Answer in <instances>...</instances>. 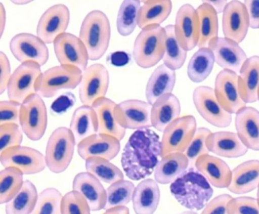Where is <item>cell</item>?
Instances as JSON below:
<instances>
[{
  "mask_svg": "<svg viewBox=\"0 0 259 214\" xmlns=\"http://www.w3.org/2000/svg\"><path fill=\"white\" fill-rule=\"evenodd\" d=\"M162 158L160 137L150 129L132 134L122 151L121 164L125 175L133 181L149 177Z\"/></svg>",
  "mask_w": 259,
  "mask_h": 214,
  "instance_id": "cell-1",
  "label": "cell"
},
{
  "mask_svg": "<svg viewBox=\"0 0 259 214\" xmlns=\"http://www.w3.org/2000/svg\"><path fill=\"white\" fill-rule=\"evenodd\" d=\"M170 192L182 206L193 211L205 207L213 190L201 173L190 168L171 183Z\"/></svg>",
  "mask_w": 259,
  "mask_h": 214,
  "instance_id": "cell-2",
  "label": "cell"
},
{
  "mask_svg": "<svg viewBox=\"0 0 259 214\" xmlns=\"http://www.w3.org/2000/svg\"><path fill=\"white\" fill-rule=\"evenodd\" d=\"M111 37L110 20L104 12L94 10L83 20L79 38L84 44L89 60L101 59L108 50Z\"/></svg>",
  "mask_w": 259,
  "mask_h": 214,
  "instance_id": "cell-3",
  "label": "cell"
},
{
  "mask_svg": "<svg viewBox=\"0 0 259 214\" xmlns=\"http://www.w3.org/2000/svg\"><path fill=\"white\" fill-rule=\"evenodd\" d=\"M166 39V30L160 25L142 29L133 47V58L136 63L145 69L157 65L164 56Z\"/></svg>",
  "mask_w": 259,
  "mask_h": 214,
  "instance_id": "cell-4",
  "label": "cell"
},
{
  "mask_svg": "<svg viewBox=\"0 0 259 214\" xmlns=\"http://www.w3.org/2000/svg\"><path fill=\"white\" fill-rule=\"evenodd\" d=\"M75 144L76 142L70 129L66 127L55 129L47 144V167L57 174L66 171L73 158Z\"/></svg>",
  "mask_w": 259,
  "mask_h": 214,
  "instance_id": "cell-5",
  "label": "cell"
},
{
  "mask_svg": "<svg viewBox=\"0 0 259 214\" xmlns=\"http://www.w3.org/2000/svg\"><path fill=\"white\" fill-rule=\"evenodd\" d=\"M83 71L71 65H60L46 70L36 83V93L51 98L61 90L75 89L79 86Z\"/></svg>",
  "mask_w": 259,
  "mask_h": 214,
  "instance_id": "cell-6",
  "label": "cell"
},
{
  "mask_svg": "<svg viewBox=\"0 0 259 214\" xmlns=\"http://www.w3.org/2000/svg\"><path fill=\"white\" fill-rule=\"evenodd\" d=\"M48 109L42 97L37 94L28 97L21 105V129L33 141L41 139L48 127Z\"/></svg>",
  "mask_w": 259,
  "mask_h": 214,
  "instance_id": "cell-7",
  "label": "cell"
},
{
  "mask_svg": "<svg viewBox=\"0 0 259 214\" xmlns=\"http://www.w3.org/2000/svg\"><path fill=\"white\" fill-rule=\"evenodd\" d=\"M193 115L180 117L169 124L161 139L162 157L172 153H185L197 131Z\"/></svg>",
  "mask_w": 259,
  "mask_h": 214,
  "instance_id": "cell-8",
  "label": "cell"
},
{
  "mask_svg": "<svg viewBox=\"0 0 259 214\" xmlns=\"http://www.w3.org/2000/svg\"><path fill=\"white\" fill-rule=\"evenodd\" d=\"M193 102L198 113L212 125L227 127L232 122V114L222 107L215 94L214 90L207 86L195 88Z\"/></svg>",
  "mask_w": 259,
  "mask_h": 214,
  "instance_id": "cell-9",
  "label": "cell"
},
{
  "mask_svg": "<svg viewBox=\"0 0 259 214\" xmlns=\"http://www.w3.org/2000/svg\"><path fill=\"white\" fill-rule=\"evenodd\" d=\"M110 84V74L102 64L96 63L83 71L79 84V98L86 106H93L100 99L106 97Z\"/></svg>",
  "mask_w": 259,
  "mask_h": 214,
  "instance_id": "cell-10",
  "label": "cell"
},
{
  "mask_svg": "<svg viewBox=\"0 0 259 214\" xmlns=\"http://www.w3.org/2000/svg\"><path fill=\"white\" fill-rule=\"evenodd\" d=\"M42 74L41 67L34 62L22 63L12 74L7 87L10 100L24 103L36 93V83Z\"/></svg>",
  "mask_w": 259,
  "mask_h": 214,
  "instance_id": "cell-11",
  "label": "cell"
},
{
  "mask_svg": "<svg viewBox=\"0 0 259 214\" xmlns=\"http://www.w3.org/2000/svg\"><path fill=\"white\" fill-rule=\"evenodd\" d=\"M0 162L5 168L13 167L24 175H33L43 172L47 167L43 153L31 147H12L0 153Z\"/></svg>",
  "mask_w": 259,
  "mask_h": 214,
  "instance_id": "cell-12",
  "label": "cell"
},
{
  "mask_svg": "<svg viewBox=\"0 0 259 214\" xmlns=\"http://www.w3.org/2000/svg\"><path fill=\"white\" fill-rule=\"evenodd\" d=\"M10 50L14 57L22 63L34 62L40 67L49 59V50L40 37L29 33H21L12 38Z\"/></svg>",
  "mask_w": 259,
  "mask_h": 214,
  "instance_id": "cell-13",
  "label": "cell"
},
{
  "mask_svg": "<svg viewBox=\"0 0 259 214\" xmlns=\"http://www.w3.org/2000/svg\"><path fill=\"white\" fill-rule=\"evenodd\" d=\"M54 49L60 65H71L82 71L87 69L89 53L79 36L66 32L54 41Z\"/></svg>",
  "mask_w": 259,
  "mask_h": 214,
  "instance_id": "cell-14",
  "label": "cell"
},
{
  "mask_svg": "<svg viewBox=\"0 0 259 214\" xmlns=\"http://www.w3.org/2000/svg\"><path fill=\"white\" fill-rule=\"evenodd\" d=\"M151 106L143 100H127L116 104V119L125 129L139 130L150 129L151 124Z\"/></svg>",
  "mask_w": 259,
  "mask_h": 214,
  "instance_id": "cell-15",
  "label": "cell"
},
{
  "mask_svg": "<svg viewBox=\"0 0 259 214\" xmlns=\"http://www.w3.org/2000/svg\"><path fill=\"white\" fill-rule=\"evenodd\" d=\"M69 21V8L66 5H54L40 17L37 26V36L45 44H54L60 35L66 33Z\"/></svg>",
  "mask_w": 259,
  "mask_h": 214,
  "instance_id": "cell-16",
  "label": "cell"
},
{
  "mask_svg": "<svg viewBox=\"0 0 259 214\" xmlns=\"http://www.w3.org/2000/svg\"><path fill=\"white\" fill-rule=\"evenodd\" d=\"M176 36L186 51L198 46L200 36L199 17L196 9L190 4L182 6L176 17Z\"/></svg>",
  "mask_w": 259,
  "mask_h": 214,
  "instance_id": "cell-17",
  "label": "cell"
},
{
  "mask_svg": "<svg viewBox=\"0 0 259 214\" xmlns=\"http://www.w3.org/2000/svg\"><path fill=\"white\" fill-rule=\"evenodd\" d=\"M214 92L220 104L230 114H236L246 103L239 94L238 74L228 70H222L215 79Z\"/></svg>",
  "mask_w": 259,
  "mask_h": 214,
  "instance_id": "cell-18",
  "label": "cell"
},
{
  "mask_svg": "<svg viewBox=\"0 0 259 214\" xmlns=\"http://www.w3.org/2000/svg\"><path fill=\"white\" fill-rule=\"evenodd\" d=\"M222 26L226 38L238 44L245 39L250 27L248 12L243 3L229 2L223 12Z\"/></svg>",
  "mask_w": 259,
  "mask_h": 214,
  "instance_id": "cell-19",
  "label": "cell"
},
{
  "mask_svg": "<svg viewBox=\"0 0 259 214\" xmlns=\"http://www.w3.org/2000/svg\"><path fill=\"white\" fill-rule=\"evenodd\" d=\"M208 48L214 55L215 62L224 70L237 74L240 71L247 56L238 42L226 37H218L209 44Z\"/></svg>",
  "mask_w": 259,
  "mask_h": 214,
  "instance_id": "cell-20",
  "label": "cell"
},
{
  "mask_svg": "<svg viewBox=\"0 0 259 214\" xmlns=\"http://www.w3.org/2000/svg\"><path fill=\"white\" fill-rule=\"evenodd\" d=\"M120 141L114 137L97 133L78 144V153L83 159L99 157L107 160L114 159L120 151Z\"/></svg>",
  "mask_w": 259,
  "mask_h": 214,
  "instance_id": "cell-21",
  "label": "cell"
},
{
  "mask_svg": "<svg viewBox=\"0 0 259 214\" xmlns=\"http://www.w3.org/2000/svg\"><path fill=\"white\" fill-rule=\"evenodd\" d=\"M72 189L81 194L92 211L105 209L107 193L101 182L88 172L80 173L74 178Z\"/></svg>",
  "mask_w": 259,
  "mask_h": 214,
  "instance_id": "cell-22",
  "label": "cell"
},
{
  "mask_svg": "<svg viewBox=\"0 0 259 214\" xmlns=\"http://www.w3.org/2000/svg\"><path fill=\"white\" fill-rule=\"evenodd\" d=\"M195 167L213 187L227 188L231 183L233 171L225 161L217 156L203 155L197 159Z\"/></svg>",
  "mask_w": 259,
  "mask_h": 214,
  "instance_id": "cell-23",
  "label": "cell"
},
{
  "mask_svg": "<svg viewBox=\"0 0 259 214\" xmlns=\"http://www.w3.org/2000/svg\"><path fill=\"white\" fill-rule=\"evenodd\" d=\"M235 125L247 148L259 151V111L250 106L242 108L236 114Z\"/></svg>",
  "mask_w": 259,
  "mask_h": 214,
  "instance_id": "cell-24",
  "label": "cell"
},
{
  "mask_svg": "<svg viewBox=\"0 0 259 214\" xmlns=\"http://www.w3.org/2000/svg\"><path fill=\"white\" fill-rule=\"evenodd\" d=\"M209 151L217 156L226 158H238L246 154L248 149L242 143L237 133L218 132L211 133L207 139Z\"/></svg>",
  "mask_w": 259,
  "mask_h": 214,
  "instance_id": "cell-25",
  "label": "cell"
},
{
  "mask_svg": "<svg viewBox=\"0 0 259 214\" xmlns=\"http://www.w3.org/2000/svg\"><path fill=\"white\" fill-rule=\"evenodd\" d=\"M93 108L98 115V133L114 137L119 141L123 139L126 129L119 124L116 119L115 109L116 103L104 97L97 100Z\"/></svg>",
  "mask_w": 259,
  "mask_h": 214,
  "instance_id": "cell-26",
  "label": "cell"
},
{
  "mask_svg": "<svg viewBox=\"0 0 259 214\" xmlns=\"http://www.w3.org/2000/svg\"><path fill=\"white\" fill-rule=\"evenodd\" d=\"M176 71L168 68L164 64L154 69L148 79L145 88L147 102L152 106L159 98L172 94L176 84Z\"/></svg>",
  "mask_w": 259,
  "mask_h": 214,
  "instance_id": "cell-27",
  "label": "cell"
},
{
  "mask_svg": "<svg viewBox=\"0 0 259 214\" xmlns=\"http://www.w3.org/2000/svg\"><path fill=\"white\" fill-rule=\"evenodd\" d=\"M258 185L259 160L251 159L233 170L231 183L227 189L233 194H245L254 191Z\"/></svg>",
  "mask_w": 259,
  "mask_h": 214,
  "instance_id": "cell-28",
  "label": "cell"
},
{
  "mask_svg": "<svg viewBox=\"0 0 259 214\" xmlns=\"http://www.w3.org/2000/svg\"><path fill=\"white\" fill-rule=\"evenodd\" d=\"M158 183L154 179H143L138 184L133 197V206L136 214H154L160 203Z\"/></svg>",
  "mask_w": 259,
  "mask_h": 214,
  "instance_id": "cell-29",
  "label": "cell"
},
{
  "mask_svg": "<svg viewBox=\"0 0 259 214\" xmlns=\"http://www.w3.org/2000/svg\"><path fill=\"white\" fill-rule=\"evenodd\" d=\"M181 105L174 94H169L159 98L151 108V124L159 132H164L172 121L180 118Z\"/></svg>",
  "mask_w": 259,
  "mask_h": 214,
  "instance_id": "cell-30",
  "label": "cell"
},
{
  "mask_svg": "<svg viewBox=\"0 0 259 214\" xmlns=\"http://www.w3.org/2000/svg\"><path fill=\"white\" fill-rule=\"evenodd\" d=\"M239 94L245 103L257 100L259 88V56H254L244 62L238 75Z\"/></svg>",
  "mask_w": 259,
  "mask_h": 214,
  "instance_id": "cell-31",
  "label": "cell"
},
{
  "mask_svg": "<svg viewBox=\"0 0 259 214\" xmlns=\"http://www.w3.org/2000/svg\"><path fill=\"white\" fill-rule=\"evenodd\" d=\"M69 129L73 134L77 145L98 133V115L93 106L82 105L77 108L72 115Z\"/></svg>",
  "mask_w": 259,
  "mask_h": 214,
  "instance_id": "cell-32",
  "label": "cell"
},
{
  "mask_svg": "<svg viewBox=\"0 0 259 214\" xmlns=\"http://www.w3.org/2000/svg\"><path fill=\"white\" fill-rule=\"evenodd\" d=\"M189 161L184 153H172L163 156L154 170V179L158 184L172 183L187 170Z\"/></svg>",
  "mask_w": 259,
  "mask_h": 214,
  "instance_id": "cell-33",
  "label": "cell"
},
{
  "mask_svg": "<svg viewBox=\"0 0 259 214\" xmlns=\"http://www.w3.org/2000/svg\"><path fill=\"white\" fill-rule=\"evenodd\" d=\"M139 12V27L145 28L152 25H160L172 12V2L169 0L144 1Z\"/></svg>",
  "mask_w": 259,
  "mask_h": 214,
  "instance_id": "cell-34",
  "label": "cell"
},
{
  "mask_svg": "<svg viewBox=\"0 0 259 214\" xmlns=\"http://www.w3.org/2000/svg\"><path fill=\"white\" fill-rule=\"evenodd\" d=\"M199 17L200 36L198 47L200 48L208 47L213 39L218 37V13L208 3L203 2L196 9Z\"/></svg>",
  "mask_w": 259,
  "mask_h": 214,
  "instance_id": "cell-35",
  "label": "cell"
},
{
  "mask_svg": "<svg viewBox=\"0 0 259 214\" xmlns=\"http://www.w3.org/2000/svg\"><path fill=\"white\" fill-rule=\"evenodd\" d=\"M38 196L35 185L31 181H25L20 191L6 203V213L31 214L37 204Z\"/></svg>",
  "mask_w": 259,
  "mask_h": 214,
  "instance_id": "cell-36",
  "label": "cell"
},
{
  "mask_svg": "<svg viewBox=\"0 0 259 214\" xmlns=\"http://www.w3.org/2000/svg\"><path fill=\"white\" fill-rule=\"evenodd\" d=\"M214 55L208 47L200 48L189 61L187 74L189 79L195 83L205 80L213 70Z\"/></svg>",
  "mask_w": 259,
  "mask_h": 214,
  "instance_id": "cell-37",
  "label": "cell"
},
{
  "mask_svg": "<svg viewBox=\"0 0 259 214\" xmlns=\"http://www.w3.org/2000/svg\"><path fill=\"white\" fill-rule=\"evenodd\" d=\"M141 7L142 1L126 0L122 2L116 19V27L121 36H130L139 26Z\"/></svg>",
  "mask_w": 259,
  "mask_h": 214,
  "instance_id": "cell-38",
  "label": "cell"
},
{
  "mask_svg": "<svg viewBox=\"0 0 259 214\" xmlns=\"http://www.w3.org/2000/svg\"><path fill=\"white\" fill-rule=\"evenodd\" d=\"M85 168L88 173H91L100 182L112 185L124 179L122 170L110 160L103 158H89L85 160Z\"/></svg>",
  "mask_w": 259,
  "mask_h": 214,
  "instance_id": "cell-39",
  "label": "cell"
},
{
  "mask_svg": "<svg viewBox=\"0 0 259 214\" xmlns=\"http://www.w3.org/2000/svg\"><path fill=\"white\" fill-rule=\"evenodd\" d=\"M166 30V39L163 64L170 69L176 71L180 69L184 65L187 57V51L180 45L176 36L175 27L169 24L164 27Z\"/></svg>",
  "mask_w": 259,
  "mask_h": 214,
  "instance_id": "cell-40",
  "label": "cell"
},
{
  "mask_svg": "<svg viewBox=\"0 0 259 214\" xmlns=\"http://www.w3.org/2000/svg\"><path fill=\"white\" fill-rule=\"evenodd\" d=\"M23 173L18 168L9 167L0 172V203L10 202L22 189Z\"/></svg>",
  "mask_w": 259,
  "mask_h": 214,
  "instance_id": "cell-41",
  "label": "cell"
},
{
  "mask_svg": "<svg viewBox=\"0 0 259 214\" xmlns=\"http://www.w3.org/2000/svg\"><path fill=\"white\" fill-rule=\"evenodd\" d=\"M134 184L130 181L121 180L112 184L107 188V200L105 209L118 206H125L133 200Z\"/></svg>",
  "mask_w": 259,
  "mask_h": 214,
  "instance_id": "cell-42",
  "label": "cell"
},
{
  "mask_svg": "<svg viewBox=\"0 0 259 214\" xmlns=\"http://www.w3.org/2000/svg\"><path fill=\"white\" fill-rule=\"evenodd\" d=\"M63 197L57 188H46L39 194L37 204L31 214H62Z\"/></svg>",
  "mask_w": 259,
  "mask_h": 214,
  "instance_id": "cell-43",
  "label": "cell"
},
{
  "mask_svg": "<svg viewBox=\"0 0 259 214\" xmlns=\"http://www.w3.org/2000/svg\"><path fill=\"white\" fill-rule=\"evenodd\" d=\"M211 132L207 127H199L197 129L195 136L192 138L189 147L186 149L185 154L189 161V165L193 168L197 159L203 155L209 154L207 147V139Z\"/></svg>",
  "mask_w": 259,
  "mask_h": 214,
  "instance_id": "cell-44",
  "label": "cell"
},
{
  "mask_svg": "<svg viewBox=\"0 0 259 214\" xmlns=\"http://www.w3.org/2000/svg\"><path fill=\"white\" fill-rule=\"evenodd\" d=\"M22 132L19 124H0V152L21 146L23 141Z\"/></svg>",
  "mask_w": 259,
  "mask_h": 214,
  "instance_id": "cell-45",
  "label": "cell"
},
{
  "mask_svg": "<svg viewBox=\"0 0 259 214\" xmlns=\"http://www.w3.org/2000/svg\"><path fill=\"white\" fill-rule=\"evenodd\" d=\"M62 214H91L90 206L84 197L76 191H69L63 197Z\"/></svg>",
  "mask_w": 259,
  "mask_h": 214,
  "instance_id": "cell-46",
  "label": "cell"
},
{
  "mask_svg": "<svg viewBox=\"0 0 259 214\" xmlns=\"http://www.w3.org/2000/svg\"><path fill=\"white\" fill-rule=\"evenodd\" d=\"M228 214H259L257 199L251 197L233 198L227 206Z\"/></svg>",
  "mask_w": 259,
  "mask_h": 214,
  "instance_id": "cell-47",
  "label": "cell"
},
{
  "mask_svg": "<svg viewBox=\"0 0 259 214\" xmlns=\"http://www.w3.org/2000/svg\"><path fill=\"white\" fill-rule=\"evenodd\" d=\"M21 105L12 100H2L0 102V124H19Z\"/></svg>",
  "mask_w": 259,
  "mask_h": 214,
  "instance_id": "cell-48",
  "label": "cell"
},
{
  "mask_svg": "<svg viewBox=\"0 0 259 214\" xmlns=\"http://www.w3.org/2000/svg\"><path fill=\"white\" fill-rule=\"evenodd\" d=\"M232 199V196L227 194L217 196L207 203L201 214H228L227 206Z\"/></svg>",
  "mask_w": 259,
  "mask_h": 214,
  "instance_id": "cell-49",
  "label": "cell"
},
{
  "mask_svg": "<svg viewBox=\"0 0 259 214\" xmlns=\"http://www.w3.org/2000/svg\"><path fill=\"white\" fill-rule=\"evenodd\" d=\"M0 94H3L7 90L9 81L12 76L10 60L4 52H0Z\"/></svg>",
  "mask_w": 259,
  "mask_h": 214,
  "instance_id": "cell-50",
  "label": "cell"
},
{
  "mask_svg": "<svg viewBox=\"0 0 259 214\" xmlns=\"http://www.w3.org/2000/svg\"><path fill=\"white\" fill-rule=\"evenodd\" d=\"M75 102V97L70 92L66 93L60 96L52 105L53 110L57 113L66 112L71 106H73Z\"/></svg>",
  "mask_w": 259,
  "mask_h": 214,
  "instance_id": "cell-51",
  "label": "cell"
},
{
  "mask_svg": "<svg viewBox=\"0 0 259 214\" xmlns=\"http://www.w3.org/2000/svg\"><path fill=\"white\" fill-rule=\"evenodd\" d=\"M244 5L246 7L247 12L249 18V27L253 29L259 28V1H246L243 2Z\"/></svg>",
  "mask_w": 259,
  "mask_h": 214,
  "instance_id": "cell-52",
  "label": "cell"
},
{
  "mask_svg": "<svg viewBox=\"0 0 259 214\" xmlns=\"http://www.w3.org/2000/svg\"><path fill=\"white\" fill-rule=\"evenodd\" d=\"M111 62L115 65H124L128 62V55L123 52H117L112 55Z\"/></svg>",
  "mask_w": 259,
  "mask_h": 214,
  "instance_id": "cell-53",
  "label": "cell"
},
{
  "mask_svg": "<svg viewBox=\"0 0 259 214\" xmlns=\"http://www.w3.org/2000/svg\"><path fill=\"white\" fill-rule=\"evenodd\" d=\"M204 3H208L216 11L217 13H223L224 9H225L226 6L228 4V1H212V0H209V1H204Z\"/></svg>",
  "mask_w": 259,
  "mask_h": 214,
  "instance_id": "cell-54",
  "label": "cell"
},
{
  "mask_svg": "<svg viewBox=\"0 0 259 214\" xmlns=\"http://www.w3.org/2000/svg\"><path fill=\"white\" fill-rule=\"evenodd\" d=\"M6 23H7V12L2 3H0V27H1V37L4 34L5 30Z\"/></svg>",
  "mask_w": 259,
  "mask_h": 214,
  "instance_id": "cell-55",
  "label": "cell"
},
{
  "mask_svg": "<svg viewBox=\"0 0 259 214\" xmlns=\"http://www.w3.org/2000/svg\"><path fill=\"white\" fill-rule=\"evenodd\" d=\"M104 214H130V209L126 206H118L106 209Z\"/></svg>",
  "mask_w": 259,
  "mask_h": 214,
  "instance_id": "cell-56",
  "label": "cell"
},
{
  "mask_svg": "<svg viewBox=\"0 0 259 214\" xmlns=\"http://www.w3.org/2000/svg\"><path fill=\"white\" fill-rule=\"evenodd\" d=\"M32 1H12V3H14L16 5H19V6H21V5H26L29 4Z\"/></svg>",
  "mask_w": 259,
  "mask_h": 214,
  "instance_id": "cell-57",
  "label": "cell"
},
{
  "mask_svg": "<svg viewBox=\"0 0 259 214\" xmlns=\"http://www.w3.org/2000/svg\"><path fill=\"white\" fill-rule=\"evenodd\" d=\"M178 214H198L195 211L189 210V211H183V212H180Z\"/></svg>",
  "mask_w": 259,
  "mask_h": 214,
  "instance_id": "cell-58",
  "label": "cell"
},
{
  "mask_svg": "<svg viewBox=\"0 0 259 214\" xmlns=\"http://www.w3.org/2000/svg\"><path fill=\"white\" fill-rule=\"evenodd\" d=\"M257 203H258V205H259V185H258V187H257Z\"/></svg>",
  "mask_w": 259,
  "mask_h": 214,
  "instance_id": "cell-59",
  "label": "cell"
},
{
  "mask_svg": "<svg viewBox=\"0 0 259 214\" xmlns=\"http://www.w3.org/2000/svg\"><path fill=\"white\" fill-rule=\"evenodd\" d=\"M257 100H258V101H259V88H258V91H257Z\"/></svg>",
  "mask_w": 259,
  "mask_h": 214,
  "instance_id": "cell-60",
  "label": "cell"
}]
</instances>
